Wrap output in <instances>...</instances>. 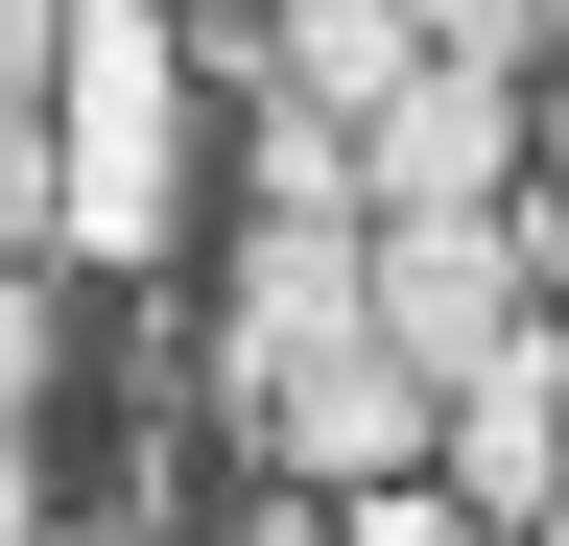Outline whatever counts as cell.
<instances>
[{"instance_id":"cell-1","label":"cell","mask_w":569,"mask_h":546,"mask_svg":"<svg viewBox=\"0 0 569 546\" xmlns=\"http://www.w3.org/2000/svg\"><path fill=\"white\" fill-rule=\"evenodd\" d=\"M167 190H190L167 0H71V48H48V261H167Z\"/></svg>"},{"instance_id":"cell-2","label":"cell","mask_w":569,"mask_h":546,"mask_svg":"<svg viewBox=\"0 0 569 546\" xmlns=\"http://www.w3.org/2000/svg\"><path fill=\"white\" fill-rule=\"evenodd\" d=\"M356 332H380V357L451 404V380H498L546 332V261H522V215H380L356 238Z\"/></svg>"},{"instance_id":"cell-3","label":"cell","mask_w":569,"mask_h":546,"mask_svg":"<svg viewBox=\"0 0 569 546\" xmlns=\"http://www.w3.org/2000/svg\"><path fill=\"white\" fill-rule=\"evenodd\" d=\"M380 215H522V72H451V48H427V72L356 119V238Z\"/></svg>"},{"instance_id":"cell-4","label":"cell","mask_w":569,"mask_h":546,"mask_svg":"<svg viewBox=\"0 0 569 546\" xmlns=\"http://www.w3.org/2000/svg\"><path fill=\"white\" fill-rule=\"evenodd\" d=\"M309 357H356V238L332 215H238V261H213V380H309Z\"/></svg>"},{"instance_id":"cell-5","label":"cell","mask_w":569,"mask_h":546,"mask_svg":"<svg viewBox=\"0 0 569 546\" xmlns=\"http://www.w3.org/2000/svg\"><path fill=\"white\" fill-rule=\"evenodd\" d=\"M261 451H284V499H380V475H427V380L356 332V357L261 380Z\"/></svg>"},{"instance_id":"cell-6","label":"cell","mask_w":569,"mask_h":546,"mask_svg":"<svg viewBox=\"0 0 569 546\" xmlns=\"http://www.w3.org/2000/svg\"><path fill=\"white\" fill-rule=\"evenodd\" d=\"M427 499H451L475 546L569 499V428H546V332H522V357H498V380H451V404H427Z\"/></svg>"},{"instance_id":"cell-7","label":"cell","mask_w":569,"mask_h":546,"mask_svg":"<svg viewBox=\"0 0 569 546\" xmlns=\"http://www.w3.org/2000/svg\"><path fill=\"white\" fill-rule=\"evenodd\" d=\"M403 72H427L403 0H261V96H284V119H380Z\"/></svg>"},{"instance_id":"cell-8","label":"cell","mask_w":569,"mask_h":546,"mask_svg":"<svg viewBox=\"0 0 569 546\" xmlns=\"http://www.w3.org/2000/svg\"><path fill=\"white\" fill-rule=\"evenodd\" d=\"M238 190H261V215H332V238H356V119H284V96H261Z\"/></svg>"},{"instance_id":"cell-9","label":"cell","mask_w":569,"mask_h":546,"mask_svg":"<svg viewBox=\"0 0 569 546\" xmlns=\"http://www.w3.org/2000/svg\"><path fill=\"white\" fill-rule=\"evenodd\" d=\"M403 48H451V72H522V48H546V0H403Z\"/></svg>"},{"instance_id":"cell-10","label":"cell","mask_w":569,"mask_h":546,"mask_svg":"<svg viewBox=\"0 0 569 546\" xmlns=\"http://www.w3.org/2000/svg\"><path fill=\"white\" fill-rule=\"evenodd\" d=\"M48 357H71V309H48V261H0V428L48 404Z\"/></svg>"},{"instance_id":"cell-11","label":"cell","mask_w":569,"mask_h":546,"mask_svg":"<svg viewBox=\"0 0 569 546\" xmlns=\"http://www.w3.org/2000/svg\"><path fill=\"white\" fill-rule=\"evenodd\" d=\"M522 167H546V215H522V261H546V309H569V72L522 96Z\"/></svg>"},{"instance_id":"cell-12","label":"cell","mask_w":569,"mask_h":546,"mask_svg":"<svg viewBox=\"0 0 569 546\" xmlns=\"http://www.w3.org/2000/svg\"><path fill=\"white\" fill-rule=\"evenodd\" d=\"M0 261H48V96H0Z\"/></svg>"},{"instance_id":"cell-13","label":"cell","mask_w":569,"mask_h":546,"mask_svg":"<svg viewBox=\"0 0 569 546\" xmlns=\"http://www.w3.org/2000/svg\"><path fill=\"white\" fill-rule=\"evenodd\" d=\"M332 546H475V523L427 499V475H380V499H332Z\"/></svg>"},{"instance_id":"cell-14","label":"cell","mask_w":569,"mask_h":546,"mask_svg":"<svg viewBox=\"0 0 569 546\" xmlns=\"http://www.w3.org/2000/svg\"><path fill=\"white\" fill-rule=\"evenodd\" d=\"M48 48H71V0H0V96H48Z\"/></svg>"},{"instance_id":"cell-15","label":"cell","mask_w":569,"mask_h":546,"mask_svg":"<svg viewBox=\"0 0 569 546\" xmlns=\"http://www.w3.org/2000/svg\"><path fill=\"white\" fill-rule=\"evenodd\" d=\"M0 546H48V475H24V428H0Z\"/></svg>"},{"instance_id":"cell-16","label":"cell","mask_w":569,"mask_h":546,"mask_svg":"<svg viewBox=\"0 0 569 546\" xmlns=\"http://www.w3.org/2000/svg\"><path fill=\"white\" fill-rule=\"evenodd\" d=\"M238 546H332V499H261V523H238Z\"/></svg>"},{"instance_id":"cell-17","label":"cell","mask_w":569,"mask_h":546,"mask_svg":"<svg viewBox=\"0 0 569 546\" xmlns=\"http://www.w3.org/2000/svg\"><path fill=\"white\" fill-rule=\"evenodd\" d=\"M546 428H569V309H546Z\"/></svg>"},{"instance_id":"cell-18","label":"cell","mask_w":569,"mask_h":546,"mask_svg":"<svg viewBox=\"0 0 569 546\" xmlns=\"http://www.w3.org/2000/svg\"><path fill=\"white\" fill-rule=\"evenodd\" d=\"M546 72H569V0H546Z\"/></svg>"},{"instance_id":"cell-19","label":"cell","mask_w":569,"mask_h":546,"mask_svg":"<svg viewBox=\"0 0 569 546\" xmlns=\"http://www.w3.org/2000/svg\"><path fill=\"white\" fill-rule=\"evenodd\" d=\"M522 546H569V499H546V523H522Z\"/></svg>"},{"instance_id":"cell-20","label":"cell","mask_w":569,"mask_h":546,"mask_svg":"<svg viewBox=\"0 0 569 546\" xmlns=\"http://www.w3.org/2000/svg\"><path fill=\"white\" fill-rule=\"evenodd\" d=\"M71 546H96V523H71Z\"/></svg>"}]
</instances>
